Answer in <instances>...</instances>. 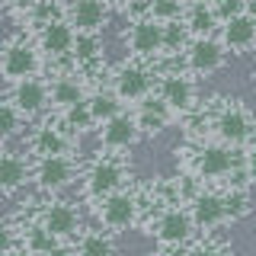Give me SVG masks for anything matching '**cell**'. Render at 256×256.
Returning <instances> with one entry per match:
<instances>
[{
    "instance_id": "9c48e42d",
    "label": "cell",
    "mask_w": 256,
    "mask_h": 256,
    "mask_svg": "<svg viewBox=\"0 0 256 256\" xmlns=\"http://www.w3.org/2000/svg\"><path fill=\"white\" fill-rule=\"evenodd\" d=\"M80 166L74 154H54V157H36L32 160V182L42 192H61L77 180Z\"/></svg>"
},
{
    "instance_id": "4dcf8cb0",
    "label": "cell",
    "mask_w": 256,
    "mask_h": 256,
    "mask_svg": "<svg viewBox=\"0 0 256 256\" xmlns=\"http://www.w3.org/2000/svg\"><path fill=\"white\" fill-rule=\"evenodd\" d=\"M182 13H186V4H182V0H148V16H154L157 22L182 20Z\"/></svg>"
},
{
    "instance_id": "1f68e13d",
    "label": "cell",
    "mask_w": 256,
    "mask_h": 256,
    "mask_svg": "<svg viewBox=\"0 0 256 256\" xmlns=\"http://www.w3.org/2000/svg\"><path fill=\"white\" fill-rule=\"evenodd\" d=\"M214 10H218L221 22H228V20H234V16L246 13V0H224L221 6H214Z\"/></svg>"
},
{
    "instance_id": "d6a6232c",
    "label": "cell",
    "mask_w": 256,
    "mask_h": 256,
    "mask_svg": "<svg viewBox=\"0 0 256 256\" xmlns=\"http://www.w3.org/2000/svg\"><path fill=\"white\" fill-rule=\"evenodd\" d=\"M109 4L122 6V10H128L132 16H148V0H109Z\"/></svg>"
},
{
    "instance_id": "44dd1931",
    "label": "cell",
    "mask_w": 256,
    "mask_h": 256,
    "mask_svg": "<svg viewBox=\"0 0 256 256\" xmlns=\"http://www.w3.org/2000/svg\"><path fill=\"white\" fill-rule=\"evenodd\" d=\"M29 180H32V160L22 157L20 150H6L4 160H0V192H4V198H13Z\"/></svg>"
},
{
    "instance_id": "ffe728a7",
    "label": "cell",
    "mask_w": 256,
    "mask_h": 256,
    "mask_svg": "<svg viewBox=\"0 0 256 256\" xmlns=\"http://www.w3.org/2000/svg\"><path fill=\"white\" fill-rule=\"evenodd\" d=\"M134 118H138V128H141L144 138H157V134L176 118V112L154 93V96H148L144 102L134 106Z\"/></svg>"
},
{
    "instance_id": "7402d4cb",
    "label": "cell",
    "mask_w": 256,
    "mask_h": 256,
    "mask_svg": "<svg viewBox=\"0 0 256 256\" xmlns=\"http://www.w3.org/2000/svg\"><path fill=\"white\" fill-rule=\"evenodd\" d=\"M74 70L80 74H100L102 68V36L100 32H77V45H74Z\"/></svg>"
},
{
    "instance_id": "ab89813d",
    "label": "cell",
    "mask_w": 256,
    "mask_h": 256,
    "mask_svg": "<svg viewBox=\"0 0 256 256\" xmlns=\"http://www.w3.org/2000/svg\"><path fill=\"white\" fill-rule=\"evenodd\" d=\"M150 256H176L173 250H160V253H150Z\"/></svg>"
},
{
    "instance_id": "cb8c5ba5",
    "label": "cell",
    "mask_w": 256,
    "mask_h": 256,
    "mask_svg": "<svg viewBox=\"0 0 256 256\" xmlns=\"http://www.w3.org/2000/svg\"><path fill=\"white\" fill-rule=\"evenodd\" d=\"M20 244L26 246V250H29L32 256H42V253H48V250H54V246H58L61 240L54 237V234L45 228L42 221H36V224H26V228H22Z\"/></svg>"
},
{
    "instance_id": "277c9868",
    "label": "cell",
    "mask_w": 256,
    "mask_h": 256,
    "mask_svg": "<svg viewBox=\"0 0 256 256\" xmlns=\"http://www.w3.org/2000/svg\"><path fill=\"white\" fill-rule=\"evenodd\" d=\"M154 93L176 112V116H192V112L198 109L196 77H192L186 68H166V70H160Z\"/></svg>"
},
{
    "instance_id": "5b68a950",
    "label": "cell",
    "mask_w": 256,
    "mask_h": 256,
    "mask_svg": "<svg viewBox=\"0 0 256 256\" xmlns=\"http://www.w3.org/2000/svg\"><path fill=\"white\" fill-rule=\"evenodd\" d=\"M36 45L48 61H74V45H77V29L64 16H48L36 22Z\"/></svg>"
},
{
    "instance_id": "b9f144b4",
    "label": "cell",
    "mask_w": 256,
    "mask_h": 256,
    "mask_svg": "<svg viewBox=\"0 0 256 256\" xmlns=\"http://www.w3.org/2000/svg\"><path fill=\"white\" fill-rule=\"evenodd\" d=\"M182 4H186V6H189V4H196V0H182Z\"/></svg>"
},
{
    "instance_id": "ba28073f",
    "label": "cell",
    "mask_w": 256,
    "mask_h": 256,
    "mask_svg": "<svg viewBox=\"0 0 256 256\" xmlns=\"http://www.w3.org/2000/svg\"><path fill=\"white\" fill-rule=\"evenodd\" d=\"M125 45L134 61L164 58V22H157L154 16H132L125 29Z\"/></svg>"
},
{
    "instance_id": "8d00e7d4",
    "label": "cell",
    "mask_w": 256,
    "mask_h": 256,
    "mask_svg": "<svg viewBox=\"0 0 256 256\" xmlns=\"http://www.w3.org/2000/svg\"><path fill=\"white\" fill-rule=\"evenodd\" d=\"M42 256H74V253H70L68 246H61V244H58L54 250H48V253H42Z\"/></svg>"
},
{
    "instance_id": "3957f363",
    "label": "cell",
    "mask_w": 256,
    "mask_h": 256,
    "mask_svg": "<svg viewBox=\"0 0 256 256\" xmlns=\"http://www.w3.org/2000/svg\"><path fill=\"white\" fill-rule=\"evenodd\" d=\"M0 70H4V80L10 86L26 80V77H38V70H42V52H38V45L26 36H6L4 54H0Z\"/></svg>"
},
{
    "instance_id": "6da1fadb",
    "label": "cell",
    "mask_w": 256,
    "mask_h": 256,
    "mask_svg": "<svg viewBox=\"0 0 256 256\" xmlns=\"http://www.w3.org/2000/svg\"><path fill=\"white\" fill-rule=\"evenodd\" d=\"M128 180V164H125V154H112V150H102L90 160L84 173V196L90 202H102L109 198L112 192H122Z\"/></svg>"
},
{
    "instance_id": "d6986e66",
    "label": "cell",
    "mask_w": 256,
    "mask_h": 256,
    "mask_svg": "<svg viewBox=\"0 0 256 256\" xmlns=\"http://www.w3.org/2000/svg\"><path fill=\"white\" fill-rule=\"evenodd\" d=\"M218 38H221V45L228 48V54L256 52V22L246 13H240V16H234V20L221 22Z\"/></svg>"
},
{
    "instance_id": "9a60e30c",
    "label": "cell",
    "mask_w": 256,
    "mask_h": 256,
    "mask_svg": "<svg viewBox=\"0 0 256 256\" xmlns=\"http://www.w3.org/2000/svg\"><path fill=\"white\" fill-rule=\"evenodd\" d=\"M6 100H13L16 109L26 118H36L52 106V86H48V80H42V77H26V80H20V84L10 86V96H6Z\"/></svg>"
},
{
    "instance_id": "7a4b0ae2",
    "label": "cell",
    "mask_w": 256,
    "mask_h": 256,
    "mask_svg": "<svg viewBox=\"0 0 256 256\" xmlns=\"http://www.w3.org/2000/svg\"><path fill=\"white\" fill-rule=\"evenodd\" d=\"M192 170L198 180H234V173L244 170V154L221 141H196Z\"/></svg>"
},
{
    "instance_id": "4316f807",
    "label": "cell",
    "mask_w": 256,
    "mask_h": 256,
    "mask_svg": "<svg viewBox=\"0 0 256 256\" xmlns=\"http://www.w3.org/2000/svg\"><path fill=\"white\" fill-rule=\"evenodd\" d=\"M90 112H93L96 125H106L109 118H116L122 112V100L112 90H93L90 93Z\"/></svg>"
},
{
    "instance_id": "8fae6325",
    "label": "cell",
    "mask_w": 256,
    "mask_h": 256,
    "mask_svg": "<svg viewBox=\"0 0 256 256\" xmlns=\"http://www.w3.org/2000/svg\"><path fill=\"white\" fill-rule=\"evenodd\" d=\"M77 148V134L64 128L61 118H45L32 128L29 134V150L32 157H54V154H70Z\"/></svg>"
},
{
    "instance_id": "f35d334b",
    "label": "cell",
    "mask_w": 256,
    "mask_h": 256,
    "mask_svg": "<svg viewBox=\"0 0 256 256\" xmlns=\"http://www.w3.org/2000/svg\"><path fill=\"white\" fill-rule=\"evenodd\" d=\"M42 4H52V6H58V10H61V6L68 4V0H42Z\"/></svg>"
},
{
    "instance_id": "30bf717a",
    "label": "cell",
    "mask_w": 256,
    "mask_h": 256,
    "mask_svg": "<svg viewBox=\"0 0 256 256\" xmlns=\"http://www.w3.org/2000/svg\"><path fill=\"white\" fill-rule=\"evenodd\" d=\"M138 196L134 192H112L109 198H102V202H96V218H100V224L109 230V234H118V230H128L134 221H138Z\"/></svg>"
},
{
    "instance_id": "603a6c76",
    "label": "cell",
    "mask_w": 256,
    "mask_h": 256,
    "mask_svg": "<svg viewBox=\"0 0 256 256\" xmlns=\"http://www.w3.org/2000/svg\"><path fill=\"white\" fill-rule=\"evenodd\" d=\"M182 22L189 26L192 38H212V36H218V29H221V16H218V10H214V6H208L205 0H196V4H189L186 13H182Z\"/></svg>"
},
{
    "instance_id": "52a82bcc",
    "label": "cell",
    "mask_w": 256,
    "mask_h": 256,
    "mask_svg": "<svg viewBox=\"0 0 256 256\" xmlns=\"http://www.w3.org/2000/svg\"><path fill=\"white\" fill-rule=\"evenodd\" d=\"M212 132H214V138H218L221 144H228V148H244V144L256 134V122H253V116L240 106V102L230 100L228 106H221L218 112H214Z\"/></svg>"
},
{
    "instance_id": "2e32d148",
    "label": "cell",
    "mask_w": 256,
    "mask_h": 256,
    "mask_svg": "<svg viewBox=\"0 0 256 256\" xmlns=\"http://www.w3.org/2000/svg\"><path fill=\"white\" fill-rule=\"evenodd\" d=\"M189 214L192 221H196L198 230H214L221 228L224 221H230L228 214V202H224V192H196V196L189 198Z\"/></svg>"
},
{
    "instance_id": "d590c367",
    "label": "cell",
    "mask_w": 256,
    "mask_h": 256,
    "mask_svg": "<svg viewBox=\"0 0 256 256\" xmlns=\"http://www.w3.org/2000/svg\"><path fill=\"white\" fill-rule=\"evenodd\" d=\"M244 170H246V176H250V180H256V148H250L244 154Z\"/></svg>"
},
{
    "instance_id": "74e56055",
    "label": "cell",
    "mask_w": 256,
    "mask_h": 256,
    "mask_svg": "<svg viewBox=\"0 0 256 256\" xmlns=\"http://www.w3.org/2000/svg\"><path fill=\"white\" fill-rule=\"evenodd\" d=\"M246 16L256 22V0H246Z\"/></svg>"
},
{
    "instance_id": "8992f818",
    "label": "cell",
    "mask_w": 256,
    "mask_h": 256,
    "mask_svg": "<svg viewBox=\"0 0 256 256\" xmlns=\"http://www.w3.org/2000/svg\"><path fill=\"white\" fill-rule=\"evenodd\" d=\"M157 90V74L141 61H128L122 68L112 70V93L122 102H144L148 96H154Z\"/></svg>"
},
{
    "instance_id": "60d3db41",
    "label": "cell",
    "mask_w": 256,
    "mask_h": 256,
    "mask_svg": "<svg viewBox=\"0 0 256 256\" xmlns=\"http://www.w3.org/2000/svg\"><path fill=\"white\" fill-rule=\"evenodd\" d=\"M205 4H208V6H221L224 0H205Z\"/></svg>"
},
{
    "instance_id": "5bb4252c",
    "label": "cell",
    "mask_w": 256,
    "mask_h": 256,
    "mask_svg": "<svg viewBox=\"0 0 256 256\" xmlns=\"http://www.w3.org/2000/svg\"><path fill=\"white\" fill-rule=\"evenodd\" d=\"M141 141V128L134 112H118L116 118H109L106 125H100V144L102 150H112V154H125L134 144Z\"/></svg>"
},
{
    "instance_id": "e575fe53",
    "label": "cell",
    "mask_w": 256,
    "mask_h": 256,
    "mask_svg": "<svg viewBox=\"0 0 256 256\" xmlns=\"http://www.w3.org/2000/svg\"><path fill=\"white\" fill-rule=\"evenodd\" d=\"M4 256H32L22 244H16L13 237H6V246H4Z\"/></svg>"
},
{
    "instance_id": "4fadbf2b",
    "label": "cell",
    "mask_w": 256,
    "mask_h": 256,
    "mask_svg": "<svg viewBox=\"0 0 256 256\" xmlns=\"http://www.w3.org/2000/svg\"><path fill=\"white\" fill-rule=\"evenodd\" d=\"M61 16L77 32H102L112 16V4L109 0H68L61 6Z\"/></svg>"
},
{
    "instance_id": "f546056e",
    "label": "cell",
    "mask_w": 256,
    "mask_h": 256,
    "mask_svg": "<svg viewBox=\"0 0 256 256\" xmlns=\"http://www.w3.org/2000/svg\"><path fill=\"white\" fill-rule=\"evenodd\" d=\"M26 122H29V118L16 109V102L13 100H4V106H0V134L10 141V138H16V134L26 128Z\"/></svg>"
},
{
    "instance_id": "f1b7e54d",
    "label": "cell",
    "mask_w": 256,
    "mask_h": 256,
    "mask_svg": "<svg viewBox=\"0 0 256 256\" xmlns=\"http://www.w3.org/2000/svg\"><path fill=\"white\" fill-rule=\"evenodd\" d=\"M224 202H228L230 221H240V218H246V214L253 212V198H250V189H246V186H228Z\"/></svg>"
},
{
    "instance_id": "d4e9b609",
    "label": "cell",
    "mask_w": 256,
    "mask_h": 256,
    "mask_svg": "<svg viewBox=\"0 0 256 256\" xmlns=\"http://www.w3.org/2000/svg\"><path fill=\"white\" fill-rule=\"evenodd\" d=\"M192 45V32L182 20H173V22H164V58H180L186 54V48Z\"/></svg>"
},
{
    "instance_id": "7c38bea8",
    "label": "cell",
    "mask_w": 256,
    "mask_h": 256,
    "mask_svg": "<svg viewBox=\"0 0 256 256\" xmlns=\"http://www.w3.org/2000/svg\"><path fill=\"white\" fill-rule=\"evenodd\" d=\"M224 61H228V48L221 45L218 36H212V38H192V45L186 48V54H182V68H186L192 77H212V74H218V70L224 68Z\"/></svg>"
},
{
    "instance_id": "83f0119b",
    "label": "cell",
    "mask_w": 256,
    "mask_h": 256,
    "mask_svg": "<svg viewBox=\"0 0 256 256\" xmlns=\"http://www.w3.org/2000/svg\"><path fill=\"white\" fill-rule=\"evenodd\" d=\"M77 256H116V240L109 237V230H86L80 237Z\"/></svg>"
},
{
    "instance_id": "e0dca14e",
    "label": "cell",
    "mask_w": 256,
    "mask_h": 256,
    "mask_svg": "<svg viewBox=\"0 0 256 256\" xmlns=\"http://www.w3.org/2000/svg\"><path fill=\"white\" fill-rule=\"evenodd\" d=\"M38 221H42L58 240H68V237H74L80 230V212H77L74 202H68V198L48 202L42 212H38Z\"/></svg>"
},
{
    "instance_id": "484cf974",
    "label": "cell",
    "mask_w": 256,
    "mask_h": 256,
    "mask_svg": "<svg viewBox=\"0 0 256 256\" xmlns=\"http://www.w3.org/2000/svg\"><path fill=\"white\" fill-rule=\"evenodd\" d=\"M58 118L64 122V128H68L70 134H86V132H93V128H100L96 125V118H93V112H90V96H86L84 102H77V106H70V109H64L58 112Z\"/></svg>"
},
{
    "instance_id": "ac0fdd59",
    "label": "cell",
    "mask_w": 256,
    "mask_h": 256,
    "mask_svg": "<svg viewBox=\"0 0 256 256\" xmlns=\"http://www.w3.org/2000/svg\"><path fill=\"white\" fill-rule=\"evenodd\" d=\"M48 86H52V109H58V112L77 106V102H84L90 96L80 70H61V74H54L48 80Z\"/></svg>"
},
{
    "instance_id": "836d02e7",
    "label": "cell",
    "mask_w": 256,
    "mask_h": 256,
    "mask_svg": "<svg viewBox=\"0 0 256 256\" xmlns=\"http://www.w3.org/2000/svg\"><path fill=\"white\" fill-rule=\"evenodd\" d=\"M186 256H221V246L214 244V240H202V244H196Z\"/></svg>"
}]
</instances>
